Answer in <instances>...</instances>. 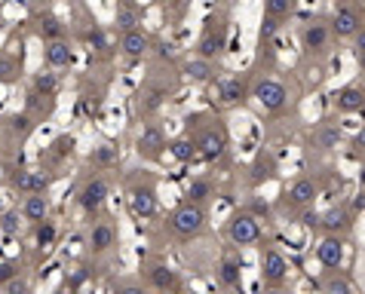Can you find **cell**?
Returning a JSON list of instances; mask_svg holds the SVG:
<instances>
[{"mask_svg":"<svg viewBox=\"0 0 365 294\" xmlns=\"http://www.w3.org/2000/svg\"><path fill=\"white\" fill-rule=\"evenodd\" d=\"M169 230L175 233L178 239H194V236H200V233L206 230V209H202V202L185 199L181 206L172 209Z\"/></svg>","mask_w":365,"mask_h":294,"instance_id":"cell-1","label":"cell"},{"mask_svg":"<svg viewBox=\"0 0 365 294\" xmlns=\"http://www.w3.org/2000/svg\"><path fill=\"white\" fill-rule=\"evenodd\" d=\"M252 98H255V105L264 110V114H277V110L289 105V89L273 77H261L258 83L252 86Z\"/></svg>","mask_w":365,"mask_h":294,"instance_id":"cell-3","label":"cell"},{"mask_svg":"<svg viewBox=\"0 0 365 294\" xmlns=\"http://www.w3.org/2000/svg\"><path fill=\"white\" fill-rule=\"evenodd\" d=\"M331 34L334 37H341V40H347V37H356L362 31V25H365V19H362V9L353 4H338L334 6V16H331Z\"/></svg>","mask_w":365,"mask_h":294,"instance_id":"cell-4","label":"cell"},{"mask_svg":"<svg viewBox=\"0 0 365 294\" xmlns=\"http://www.w3.org/2000/svg\"><path fill=\"white\" fill-rule=\"evenodd\" d=\"M49 154L58 157V159H62V157H71V154H74V138H71V135L56 138V141H53V147H49Z\"/></svg>","mask_w":365,"mask_h":294,"instance_id":"cell-40","label":"cell"},{"mask_svg":"<svg viewBox=\"0 0 365 294\" xmlns=\"http://www.w3.org/2000/svg\"><path fill=\"white\" fill-rule=\"evenodd\" d=\"M22 209H4L0 211V233H6V236H16L19 230H22Z\"/></svg>","mask_w":365,"mask_h":294,"instance_id":"cell-36","label":"cell"},{"mask_svg":"<svg viewBox=\"0 0 365 294\" xmlns=\"http://www.w3.org/2000/svg\"><path fill=\"white\" fill-rule=\"evenodd\" d=\"M344 255H347V248H344L341 233H326L322 242L317 246V261L326 270H341L344 267Z\"/></svg>","mask_w":365,"mask_h":294,"instance_id":"cell-11","label":"cell"},{"mask_svg":"<svg viewBox=\"0 0 365 294\" xmlns=\"http://www.w3.org/2000/svg\"><path fill=\"white\" fill-rule=\"evenodd\" d=\"M31 89L34 93H43V95H56L58 93V74H56V68H40L37 74L31 77Z\"/></svg>","mask_w":365,"mask_h":294,"instance_id":"cell-28","label":"cell"},{"mask_svg":"<svg viewBox=\"0 0 365 294\" xmlns=\"http://www.w3.org/2000/svg\"><path fill=\"white\" fill-rule=\"evenodd\" d=\"M252 211H255V215H267L270 206H267V202H261V199H255V202H252Z\"/></svg>","mask_w":365,"mask_h":294,"instance_id":"cell-45","label":"cell"},{"mask_svg":"<svg viewBox=\"0 0 365 294\" xmlns=\"http://www.w3.org/2000/svg\"><path fill=\"white\" fill-rule=\"evenodd\" d=\"M185 196H187L190 202H206V199L215 196V187H212V181H209V178H190V184H187V190H185Z\"/></svg>","mask_w":365,"mask_h":294,"instance_id":"cell-35","label":"cell"},{"mask_svg":"<svg viewBox=\"0 0 365 294\" xmlns=\"http://www.w3.org/2000/svg\"><path fill=\"white\" fill-rule=\"evenodd\" d=\"M0 4H4V0H0Z\"/></svg>","mask_w":365,"mask_h":294,"instance_id":"cell-51","label":"cell"},{"mask_svg":"<svg viewBox=\"0 0 365 294\" xmlns=\"http://www.w3.org/2000/svg\"><path fill=\"white\" fill-rule=\"evenodd\" d=\"M129 211L135 218L148 221L160 211V196H157V187L154 184H133L129 187Z\"/></svg>","mask_w":365,"mask_h":294,"instance_id":"cell-7","label":"cell"},{"mask_svg":"<svg viewBox=\"0 0 365 294\" xmlns=\"http://www.w3.org/2000/svg\"><path fill=\"white\" fill-rule=\"evenodd\" d=\"M185 77L194 80V83H209V80L215 77V65H212V58L190 56L187 62H185Z\"/></svg>","mask_w":365,"mask_h":294,"instance_id":"cell-23","label":"cell"},{"mask_svg":"<svg viewBox=\"0 0 365 294\" xmlns=\"http://www.w3.org/2000/svg\"><path fill=\"white\" fill-rule=\"evenodd\" d=\"M148 282L157 291H175V288H181L178 273L172 270L169 263H154V267H148Z\"/></svg>","mask_w":365,"mask_h":294,"instance_id":"cell-19","label":"cell"},{"mask_svg":"<svg viewBox=\"0 0 365 294\" xmlns=\"http://www.w3.org/2000/svg\"><path fill=\"white\" fill-rule=\"evenodd\" d=\"M197 147H200V157L215 163L227 154V129L225 126H206L197 135Z\"/></svg>","mask_w":365,"mask_h":294,"instance_id":"cell-9","label":"cell"},{"mask_svg":"<svg viewBox=\"0 0 365 294\" xmlns=\"http://www.w3.org/2000/svg\"><path fill=\"white\" fill-rule=\"evenodd\" d=\"M22 215H25V221H31V224L46 221L49 218V196L46 194H28L22 199Z\"/></svg>","mask_w":365,"mask_h":294,"instance_id":"cell-21","label":"cell"},{"mask_svg":"<svg viewBox=\"0 0 365 294\" xmlns=\"http://www.w3.org/2000/svg\"><path fill=\"white\" fill-rule=\"evenodd\" d=\"M218 98L225 107H237L246 101V83H242V77H225L218 86Z\"/></svg>","mask_w":365,"mask_h":294,"instance_id":"cell-20","label":"cell"},{"mask_svg":"<svg viewBox=\"0 0 365 294\" xmlns=\"http://www.w3.org/2000/svg\"><path fill=\"white\" fill-rule=\"evenodd\" d=\"M22 80V58L13 53H0V83L13 86Z\"/></svg>","mask_w":365,"mask_h":294,"instance_id":"cell-26","label":"cell"},{"mask_svg":"<svg viewBox=\"0 0 365 294\" xmlns=\"http://www.w3.org/2000/svg\"><path fill=\"white\" fill-rule=\"evenodd\" d=\"M37 34L43 37V43H49V40H62L68 37V28L62 19H56V16H40V22H37Z\"/></svg>","mask_w":365,"mask_h":294,"instance_id":"cell-27","label":"cell"},{"mask_svg":"<svg viewBox=\"0 0 365 294\" xmlns=\"http://www.w3.org/2000/svg\"><path fill=\"white\" fill-rule=\"evenodd\" d=\"M9 184H13V190H19L22 196H28V194H46V190H49V178L43 175V172H34V169H16L13 178H9Z\"/></svg>","mask_w":365,"mask_h":294,"instance_id":"cell-13","label":"cell"},{"mask_svg":"<svg viewBox=\"0 0 365 294\" xmlns=\"http://www.w3.org/2000/svg\"><path fill=\"white\" fill-rule=\"evenodd\" d=\"M4 288H6L9 294H22V291H28V282H22V279H19V276H16L13 282H6V285H4Z\"/></svg>","mask_w":365,"mask_h":294,"instance_id":"cell-43","label":"cell"},{"mask_svg":"<svg viewBox=\"0 0 365 294\" xmlns=\"http://www.w3.org/2000/svg\"><path fill=\"white\" fill-rule=\"evenodd\" d=\"M218 279H221V285H227V288H240V285H242V263H240L237 258L221 261Z\"/></svg>","mask_w":365,"mask_h":294,"instance_id":"cell-32","label":"cell"},{"mask_svg":"<svg viewBox=\"0 0 365 294\" xmlns=\"http://www.w3.org/2000/svg\"><path fill=\"white\" fill-rule=\"evenodd\" d=\"M356 62H359V68L365 70V53H362V56H356Z\"/></svg>","mask_w":365,"mask_h":294,"instance_id":"cell-48","label":"cell"},{"mask_svg":"<svg viewBox=\"0 0 365 294\" xmlns=\"http://www.w3.org/2000/svg\"><path fill=\"white\" fill-rule=\"evenodd\" d=\"M160 56H163V58H172V56H175V46L163 43V46H160Z\"/></svg>","mask_w":365,"mask_h":294,"instance_id":"cell-47","label":"cell"},{"mask_svg":"<svg viewBox=\"0 0 365 294\" xmlns=\"http://www.w3.org/2000/svg\"><path fill=\"white\" fill-rule=\"evenodd\" d=\"M120 53H123L126 58H145L150 53V37L141 31V28L123 31V37H120Z\"/></svg>","mask_w":365,"mask_h":294,"instance_id":"cell-17","label":"cell"},{"mask_svg":"<svg viewBox=\"0 0 365 294\" xmlns=\"http://www.w3.org/2000/svg\"><path fill=\"white\" fill-rule=\"evenodd\" d=\"M117 4H135V0H117Z\"/></svg>","mask_w":365,"mask_h":294,"instance_id":"cell-49","label":"cell"},{"mask_svg":"<svg viewBox=\"0 0 365 294\" xmlns=\"http://www.w3.org/2000/svg\"><path fill=\"white\" fill-rule=\"evenodd\" d=\"M108 194H110L108 181L101 175H93V178L83 181V187H80V194H77V202H80V209H83L86 215H96V211L108 202Z\"/></svg>","mask_w":365,"mask_h":294,"instance_id":"cell-10","label":"cell"},{"mask_svg":"<svg viewBox=\"0 0 365 294\" xmlns=\"http://www.w3.org/2000/svg\"><path fill=\"white\" fill-rule=\"evenodd\" d=\"M225 236L230 239V246L249 248V246H258V242L264 239V230H261L255 211H237V215L227 218Z\"/></svg>","mask_w":365,"mask_h":294,"instance_id":"cell-2","label":"cell"},{"mask_svg":"<svg viewBox=\"0 0 365 294\" xmlns=\"http://www.w3.org/2000/svg\"><path fill=\"white\" fill-rule=\"evenodd\" d=\"M6 123H9V132H13V135H16L19 141H25V138L34 132L37 120H34V117L25 110V114H9V117H6Z\"/></svg>","mask_w":365,"mask_h":294,"instance_id":"cell-34","label":"cell"},{"mask_svg":"<svg viewBox=\"0 0 365 294\" xmlns=\"http://www.w3.org/2000/svg\"><path fill=\"white\" fill-rule=\"evenodd\" d=\"M89 163H93L96 169H110L120 163V147L114 145H96L93 150H89Z\"/></svg>","mask_w":365,"mask_h":294,"instance_id":"cell-30","label":"cell"},{"mask_svg":"<svg viewBox=\"0 0 365 294\" xmlns=\"http://www.w3.org/2000/svg\"><path fill=\"white\" fill-rule=\"evenodd\" d=\"M317 196H319V187L313 178H295L286 190V202L295 209H310L317 202Z\"/></svg>","mask_w":365,"mask_h":294,"instance_id":"cell-14","label":"cell"},{"mask_svg":"<svg viewBox=\"0 0 365 294\" xmlns=\"http://www.w3.org/2000/svg\"><path fill=\"white\" fill-rule=\"evenodd\" d=\"M353 40H356V56H362L365 53V25H362V31L353 37Z\"/></svg>","mask_w":365,"mask_h":294,"instance_id":"cell-46","label":"cell"},{"mask_svg":"<svg viewBox=\"0 0 365 294\" xmlns=\"http://www.w3.org/2000/svg\"><path fill=\"white\" fill-rule=\"evenodd\" d=\"M227 49V25L221 22V19H215V22H209L206 25V31L200 34V40H197V56H202V58H215L221 56Z\"/></svg>","mask_w":365,"mask_h":294,"instance_id":"cell-5","label":"cell"},{"mask_svg":"<svg viewBox=\"0 0 365 294\" xmlns=\"http://www.w3.org/2000/svg\"><path fill=\"white\" fill-rule=\"evenodd\" d=\"M141 22V13L135 4H117L114 9V25L120 28V31H133V28H138Z\"/></svg>","mask_w":365,"mask_h":294,"instance_id":"cell-31","label":"cell"},{"mask_svg":"<svg viewBox=\"0 0 365 294\" xmlns=\"http://www.w3.org/2000/svg\"><path fill=\"white\" fill-rule=\"evenodd\" d=\"M341 138H344V132H341L338 123H319L317 132H313V145H317L322 154H329V150L338 147Z\"/></svg>","mask_w":365,"mask_h":294,"instance_id":"cell-22","label":"cell"},{"mask_svg":"<svg viewBox=\"0 0 365 294\" xmlns=\"http://www.w3.org/2000/svg\"><path fill=\"white\" fill-rule=\"evenodd\" d=\"M365 107V89L362 86H344L338 95H334V110L338 114H359Z\"/></svg>","mask_w":365,"mask_h":294,"instance_id":"cell-18","label":"cell"},{"mask_svg":"<svg viewBox=\"0 0 365 294\" xmlns=\"http://www.w3.org/2000/svg\"><path fill=\"white\" fill-rule=\"evenodd\" d=\"M169 154H172V159H175V163H194V159L200 157L197 138H187V135L172 138V141H169Z\"/></svg>","mask_w":365,"mask_h":294,"instance_id":"cell-24","label":"cell"},{"mask_svg":"<svg viewBox=\"0 0 365 294\" xmlns=\"http://www.w3.org/2000/svg\"><path fill=\"white\" fill-rule=\"evenodd\" d=\"M135 150H138V157H145V159H157L163 150H169V141H166L163 126H160V123L141 126L138 138H135Z\"/></svg>","mask_w":365,"mask_h":294,"instance_id":"cell-8","label":"cell"},{"mask_svg":"<svg viewBox=\"0 0 365 294\" xmlns=\"http://www.w3.org/2000/svg\"><path fill=\"white\" fill-rule=\"evenodd\" d=\"M329 40H331V25H326V22H307L301 28V46H304V53H310V56L326 53Z\"/></svg>","mask_w":365,"mask_h":294,"instance_id":"cell-12","label":"cell"},{"mask_svg":"<svg viewBox=\"0 0 365 294\" xmlns=\"http://www.w3.org/2000/svg\"><path fill=\"white\" fill-rule=\"evenodd\" d=\"M34 242H37V246L40 248H49V246H53V242H56V224H53V221H40V224H37V233H34Z\"/></svg>","mask_w":365,"mask_h":294,"instance_id":"cell-38","label":"cell"},{"mask_svg":"<svg viewBox=\"0 0 365 294\" xmlns=\"http://www.w3.org/2000/svg\"><path fill=\"white\" fill-rule=\"evenodd\" d=\"M334 4H350V0H334Z\"/></svg>","mask_w":365,"mask_h":294,"instance_id":"cell-50","label":"cell"},{"mask_svg":"<svg viewBox=\"0 0 365 294\" xmlns=\"http://www.w3.org/2000/svg\"><path fill=\"white\" fill-rule=\"evenodd\" d=\"M16 276H19V263H13V261H0V285L13 282Z\"/></svg>","mask_w":365,"mask_h":294,"instance_id":"cell-42","label":"cell"},{"mask_svg":"<svg viewBox=\"0 0 365 294\" xmlns=\"http://www.w3.org/2000/svg\"><path fill=\"white\" fill-rule=\"evenodd\" d=\"M86 40H89V46H93L96 53H108V49H110L108 34L101 31V28H96V25H93V31H86Z\"/></svg>","mask_w":365,"mask_h":294,"instance_id":"cell-41","label":"cell"},{"mask_svg":"<svg viewBox=\"0 0 365 294\" xmlns=\"http://www.w3.org/2000/svg\"><path fill=\"white\" fill-rule=\"evenodd\" d=\"M362 89H365V86H362Z\"/></svg>","mask_w":365,"mask_h":294,"instance_id":"cell-52","label":"cell"},{"mask_svg":"<svg viewBox=\"0 0 365 294\" xmlns=\"http://www.w3.org/2000/svg\"><path fill=\"white\" fill-rule=\"evenodd\" d=\"M295 13V0H264V16H273V19H286Z\"/></svg>","mask_w":365,"mask_h":294,"instance_id":"cell-37","label":"cell"},{"mask_svg":"<svg viewBox=\"0 0 365 294\" xmlns=\"http://www.w3.org/2000/svg\"><path fill=\"white\" fill-rule=\"evenodd\" d=\"M319 227L326 230V233H344L350 227V211L347 209H331L326 211V215L319 218Z\"/></svg>","mask_w":365,"mask_h":294,"instance_id":"cell-33","label":"cell"},{"mask_svg":"<svg viewBox=\"0 0 365 294\" xmlns=\"http://www.w3.org/2000/svg\"><path fill=\"white\" fill-rule=\"evenodd\" d=\"M25 105H28V114H31L34 120H46V117H53V110H56V95H43V93H28L25 98Z\"/></svg>","mask_w":365,"mask_h":294,"instance_id":"cell-25","label":"cell"},{"mask_svg":"<svg viewBox=\"0 0 365 294\" xmlns=\"http://www.w3.org/2000/svg\"><path fill=\"white\" fill-rule=\"evenodd\" d=\"M353 147H356V154H365V126L353 135Z\"/></svg>","mask_w":365,"mask_h":294,"instance_id":"cell-44","label":"cell"},{"mask_svg":"<svg viewBox=\"0 0 365 294\" xmlns=\"http://www.w3.org/2000/svg\"><path fill=\"white\" fill-rule=\"evenodd\" d=\"M114 246H117L114 224H108V221H98V224H93V230H89V251H93V255H108Z\"/></svg>","mask_w":365,"mask_h":294,"instance_id":"cell-16","label":"cell"},{"mask_svg":"<svg viewBox=\"0 0 365 294\" xmlns=\"http://www.w3.org/2000/svg\"><path fill=\"white\" fill-rule=\"evenodd\" d=\"M279 31H282V19L264 16V22H261V31H258V37H261V46H264V43H270V40L277 37Z\"/></svg>","mask_w":365,"mask_h":294,"instance_id":"cell-39","label":"cell"},{"mask_svg":"<svg viewBox=\"0 0 365 294\" xmlns=\"http://www.w3.org/2000/svg\"><path fill=\"white\" fill-rule=\"evenodd\" d=\"M261 279H264V285H273V288L289 279V258L279 248L267 246L261 251Z\"/></svg>","mask_w":365,"mask_h":294,"instance_id":"cell-6","label":"cell"},{"mask_svg":"<svg viewBox=\"0 0 365 294\" xmlns=\"http://www.w3.org/2000/svg\"><path fill=\"white\" fill-rule=\"evenodd\" d=\"M43 62L49 68H56V70H65V68L74 65V46L68 43V37L49 40V43L43 46Z\"/></svg>","mask_w":365,"mask_h":294,"instance_id":"cell-15","label":"cell"},{"mask_svg":"<svg viewBox=\"0 0 365 294\" xmlns=\"http://www.w3.org/2000/svg\"><path fill=\"white\" fill-rule=\"evenodd\" d=\"M319 288L326 294H350L353 291V282L344 276L341 270H326V276L319 279Z\"/></svg>","mask_w":365,"mask_h":294,"instance_id":"cell-29","label":"cell"}]
</instances>
